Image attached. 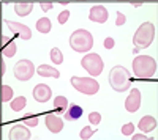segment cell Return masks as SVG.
Returning <instances> with one entry per match:
<instances>
[{"label": "cell", "mask_w": 158, "mask_h": 140, "mask_svg": "<svg viewBox=\"0 0 158 140\" xmlns=\"http://www.w3.org/2000/svg\"><path fill=\"white\" fill-rule=\"evenodd\" d=\"M133 71L138 79H150L156 74V60L150 55H138L133 60Z\"/></svg>", "instance_id": "cell-1"}, {"label": "cell", "mask_w": 158, "mask_h": 140, "mask_svg": "<svg viewBox=\"0 0 158 140\" xmlns=\"http://www.w3.org/2000/svg\"><path fill=\"white\" fill-rule=\"evenodd\" d=\"M109 84L111 87L114 88L115 91L122 93V91H127L130 88V84H131V74L127 68L117 65L111 69L109 72Z\"/></svg>", "instance_id": "cell-2"}, {"label": "cell", "mask_w": 158, "mask_h": 140, "mask_svg": "<svg viewBox=\"0 0 158 140\" xmlns=\"http://www.w3.org/2000/svg\"><path fill=\"white\" fill-rule=\"evenodd\" d=\"M155 38V25L152 22H144L139 25V29L136 30L133 36V44H135V52H138L139 49L149 47Z\"/></svg>", "instance_id": "cell-3"}, {"label": "cell", "mask_w": 158, "mask_h": 140, "mask_svg": "<svg viewBox=\"0 0 158 140\" xmlns=\"http://www.w3.org/2000/svg\"><path fill=\"white\" fill-rule=\"evenodd\" d=\"M70 46L76 52H87L94 46V36H92L90 32L79 29L70 36Z\"/></svg>", "instance_id": "cell-4"}, {"label": "cell", "mask_w": 158, "mask_h": 140, "mask_svg": "<svg viewBox=\"0 0 158 140\" xmlns=\"http://www.w3.org/2000/svg\"><path fill=\"white\" fill-rule=\"evenodd\" d=\"M71 85L76 88L77 91H81L84 95H95L100 90V84L92 79V77H71Z\"/></svg>", "instance_id": "cell-5"}, {"label": "cell", "mask_w": 158, "mask_h": 140, "mask_svg": "<svg viewBox=\"0 0 158 140\" xmlns=\"http://www.w3.org/2000/svg\"><path fill=\"white\" fill-rule=\"evenodd\" d=\"M81 65L90 76H100L103 72V68H104V63L98 54H87L81 60Z\"/></svg>", "instance_id": "cell-6"}, {"label": "cell", "mask_w": 158, "mask_h": 140, "mask_svg": "<svg viewBox=\"0 0 158 140\" xmlns=\"http://www.w3.org/2000/svg\"><path fill=\"white\" fill-rule=\"evenodd\" d=\"M33 74H35V66H33V63L27 58L19 60L15 65V77L21 82L30 80Z\"/></svg>", "instance_id": "cell-7"}, {"label": "cell", "mask_w": 158, "mask_h": 140, "mask_svg": "<svg viewBox=\"0 0 158 140\" xmlns=\"http://www.w3.org/2000/svg\"><path fill=\"white\" fill-rule=\"evenodd\" d=\"M109 18V13L108 10L101 6V5H97V6H92L90 8V13H89V19L94 21V22H98V24H104Z\"/></svg>", "instance_id": "cell-8"}, {"label": "cell", "mask_w": 158, "mask_h": 140, "mask_svg": "<svg viewBox=\"0 0 158 140\" xmlns=\"http://www.w3.org/2000/svg\"><path fill=\"white\" fill-rule=\"evenodd\" d=\"M5 24L8 25V29L13 32V33H18L22 40H30L32 38V32L27 25L24 24H19V22H13V21H5Z\"/></svg>", "instance_id": "cell-9"}, {"label": "cell", "mask_w": 158, "mask_h": 140, "mask_svg": "<svg viewBox=\"0 0 158 140\" xmlns=\"http://www.w3.org/2000/svg\"><path fill=\"white\" fill-rule=\"evenodd\" d=\"M51 96H52V91L46 84H38L33 88V98H35V101H38V103H48V101L51 99Z\"/></svg>", "instance_id": "cell-10"}, {"label": "cell", "mask_w": 158, "mask_h": 140, "mask_svg": "<svg viewBox=\"0 0 158 140\" xmlns=\"http://www.w3.org/2000/svg\"><path fill=\"white\" fill-rule=\"evenodd\" d=\"M139 106H141V93H139L138 88H133V90L130 91V96L125 101V109L133 113L139 109Z\"/></svg>", "instance_id": "cell-11"}, {"label": "cell", "mask_w": 158, "mask_h": 140, "mask_svg": "<svg viewBox=\"0 0 158 140\" xmlns=\"http://www.w3.org/2000/svg\"><path fill=\"white\" fill-rule=\"evenodd\" d=\"M11 140H30L32 134L30 131L25 128V126H21V124H16L10 129V135H8Z\"/></svg>", "instance_id": "cell-12"}, {"label": "cell", "mask_w": 158, "mask_h": 140, "mask_svg": "<svg viewBox=\"0 0 158 140\" xmlns=\"http://www.w3.org/2000/svg\"><path fill=\"white\" fill-rule=\"evenodd\" d=\"M44 121H46V128L51 132H54V134H57V132H60L63 129V121L57 115H54V113H48Z\"/></svg>", "instance_id": "cell-13"}, {"label": "cell", "mask_w": 158, "mask_h": 140, "mask_svg": "<svg viewBox=\"0 0 158 140\" xmlns=\"http://www.w3.org/2000/svg\"><path fill=\"white\" fill-rule=\"evenodd\" d=\"M156 124H158L156 118H153V117H150V115H146V117H142V118L139 120V123H138V126H139L141 132H144V134H147V132H152V131H153V129L156 128Z\"/></svg>", "instance_id": "cell-14"}, {"label": "cell", "mask_w": 158, "mask_h": 140, "mask_svg": "<svg viewBox=\"0 0 158 140\" xmlns=\"http://www.w3.org/2000/svg\"><path fill=\"white\" fill-rule=\"evenodd\" d=\"M36 72L41 76V77H54V79H59L60 77V72L54 66H49V65H40V68L36 69Z\"/></svg>", "instance_id": "cell-15"}, {"label": "cell", "mask_w": 158, "mask_h": 140, "mask_svg": "<svg viewBox=\"0 0 158 140\" xmlns=\"http://www.w3.org/2000/svg\"><path fill=\"white\" fill-rule=\"evenodd\" d=\"M33 10V2H16L15 3V11L18 16H27Z\"/></svg>", "instance_id": "cell-16"}, {"label": "cell", "mask_w": 158, "mask_h": 140, "mask_svg": "<svg viewBox=\"0 0 158 140\" xmlns=\"http://www.w3.org/2000/svg\"><path fill=\"white\" fill-rule=\"evenodd\" d=\"M82 117V107L77 106V104H71L70 109L67 110V113H65V118H67L68 121H73V120H77Z\"/></svg>", "instance_id": "cell-17"}, {"label": "cell", "mask_w": 158, "mask_h": 140, "mask_svg": "<svg viewBox=\"0 0 158 140\" xmlns=\"http://www.w3.org/2000/svg\"><path fill=\"white\" fill-rule=\"evenodd\" d=\"M36 30L40 33H49L51 32V21L48 18H41V19H38L36 21Z\"/></svg>", "instance_id": "cell-18"}, {"label": "cell", "mask_w": 158, "mask_h": 140, "mask_svg": "<svg viewBox=\"0 0 158 140\" xmlns=\"http://www.w3.org/2000/svg\"><path fill=\"white\" fill-rule=\"evenodd\" d=\"M25 104H27V99H25L24 96H16V99L11 101V110L19 112L25 107Z\"/></svg>", "instance_id": "cell-19"}, {"label": "cell", "mask_w": 158, "mask_h": 140, "mask_svg": "<svg viewBox=\"0 0 158 140\" xmlns=\"http://www.w3.org/2000/svg\"><path fill=\"white\" fill-rule=\"evenodd\" d=\"M51 60L54 61V65H60V63H63V55H62L59 47H52L51 49Z\"/></svg>", "instance_id": "cell-20"}, {"label": "cell", "mask_w": 158, "mask_h": 140, "mask_svg": "<svg viewBox=\"0 0 158 140\" xmlns=\"http://www.w3.org/2000/svg\"><path fill=\"white\" fill-rule=\"evenodd\" d=\"M67 106H68V101H67V98H65V96H57L54 99V107L59 109L60 112L67 109Z\"/></svg>", "instance_id": "cell-21"}, {"label": "cell", "mask_w": 158, "mask_h": 140, "mask_svg": "<svg viewBox=\"0 0 158 140\" xmlns=\"http://www.w3.org/2000/svg\"><path fill=\"white\" fill-rule=\"evenodd\" d=\"M97 131L92 129V126H84V128L81 129V132H79V137H81L82 140H87V138H92V135H94Z\"/></svg>", "instance_id": "cell-22"}, {"label": "cell", "mask_w": 158, "mask_h": 140, "mask_svg": "<svg viewBox=\"0 0 158 140\" xmlns=\"http://www.w3.org/2000/svg\"><path fill=\"white\" fill-rule=\"evenodd\" d=\"M13 98V90L8 85H2V103H8Z\"/></svg>", "instance_id": "cell-23"}, {"label": "cell", "mask_w": 158, "mask_h": 140, "mask_svg": "<svg viewBox=\"0 0 158 140\" xmlns=\"http://www.w3.org/2000/svg\"><path fill=\"white\" fill-rule=\"evenodd\" d=\"M18 52V44L16 43H10L5 49H3V55L5 57H15Z\"/></svg>", "instance_id": "cell-24"}, {"label": "cell", "mask_w": 158, "mask_h": 140, "mask_svg": "<svg viewBox=\"0 0 158 140\" xmlns=\"http://www.w3.org/2000/svg\"><path fill=\"white\" fill-rule=\"evenodd\" d=\"M24 123L27 124V126H36L38 124V117H35V115H25L24 117Z\"/></svg>", "instance_id": "cell-25"}, {"label": "cell", "mask_w": 158, "mask_h": 140, "mask_svg": "<svg viewBox=\"0 0 158 140\" xmlns=\"http://www.w3.org/2000/svg\"><path fill=\"white\" fill-rule=\"evenodd\" d=\"M133 132H135V124L133 123H127V124L122 126V134L123 135H131Z\"/></svg>", "instance_id": "cell-26"}, {"label": "cell", "mask_w": 158, "mask_h": 140, "mask_svg": "<svg viewBox=\"0 0 158 140\" xmlns=\"http://www.w3.org/2000/svg\"><path fill=\"white\" fill-rule=\"evenodd\" d=\"M89 121L92 123V124H100V121H101V115H100V113L98 112H92L90 113V115H89Z\"/></svg>", "instance_id": "cell-27"}, {"label": "cell", "mask_w": 158, "mask_h": 140, "mask_svg": "<svg viewBox=\"0 0 158 140\" xmlns=\"http://www.w3.org/2000/svg\"><path fill=\"white\" fill-rule=\"evenodd\" d=\"M125 22H127L125 14H123V13H120V11H117V14H115V25H118V27H120V25H123Z\"/></svg>", "instance_id": "cell-28"}, {"label": "cell", "mask_w": 158, "mask_h": 140, "mask_svg": "<svg viewBox=\"0 0 158 140\" xmlns=\"http://www.w3.org/2000/svg\"><path fill=\"white\" fill-rule=\"evenodd\" d=\"M68 18H70V11H68V10H63V11L60 13V14H59V18H57V19H59V22H60V24H65V22L68 21Z\"/></svg>", "instance_id": "cell-29"}, {"label": "cell", "mask_w": 158, "mask_h": 140, "mask_svg": "<svg viewBox=\"0 0 158 140\" xmlns=\"http://www.w3.org/2000/svg\"><path fill=\"white\" fill-rule=\"evenodd\" d=\"M40 6H41L43 11H49L52 6H54V2H51V0L49 2H44V0H41V2H40Z\"/></svg>", "instance_id": "cell-30"}, {"label": "cell", "mask_w": 158, "mask_h": 140, "mask_svg": "<svg viewBox=\"0 0 158 140\" xmlns=\"http://www.w3.org/2000/svg\"><path fill=\"white\" fill-rule=\"evenodd\" d=\"M103 46L106 49H112L114 47V38H106V40L103 41Z\"/></svg>", "instance_id": "cell-31"}, {"label": "cell", "mask_w": 158, "mask_h": 140, "mask_svg": "<svg viewBox=\"0 0 158 140\" xmlns=\"http://www.w3.org/2000/svg\"><path fill=\"white\" fill-rule=\"evenodd\" d=\"M133 140H147V135L146 134H136V135H133Z\"/></svg>", "instance_id": "cell-32"}, {"label": "cell", "mask_w": 158, "mask_h": 140, "mask_svg": "<svg viewBox=\"0 0 158 140\" xmlns=\"http://www.w3.org/2000/svg\"><path fill=\"white\" fill-rule=\"evenodd\" d=\"M60 5L62 6H67V5H70V2H68V0H60Z\"/></svg>", "instance_id": "cell-33"}, {"label": "cell", "mask_w": 158, "mask_h": 140, "mask_svg": "<svg viewBox=\"0 0 158 140\" xmlns=\"http://www.w3.org/2000/svg\"><path fill=\"white\" fill-rule=\"evenodd\" d=\"M5 69H6V65H5V63H3V60H2V76L5 74Z\"/></svg>", "instance_id": "cell-34"}, {"label": "cell", "mask_w": 158, "mask_h": 140, "mask_svg": "<svg viewBox=\"0 0 158 140\" xmlns=\"http://www.w3.org/2000/svg\"><path fill=\"white\" fill-rule=\"evenodd\" d=\"M131 5H135V6H141L142 2H131Z\"/></svg>", "instance_id": "cell-35"}]
</instances>
